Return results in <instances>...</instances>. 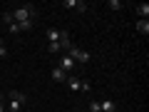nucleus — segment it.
Instances as JSON below:
<instances>
[{
  "mask_svg": "<svg viewBox=\"0 0 149 112\" xmlns=\"http://www.w3.org/2000/svg\"><path fill=\"white\" fill-rule=\"evenodd\" d=\"M107 8H109V10H122L124 3H122V0H109V3H107Z\"/></svg>",
  "mask_w": 149,
  "mask_h": 112,
  "instance_id": "f8f14e48",
  "label": "nucleus"
},
{
  "mask_svg": "<svg viewBox=\"0 0 149 112\" xmlns=\"http://www.w3.org/2000/svg\"><path fill=\"white\" fill-rule=\"evenodd\" d=\"M60 50H65V45L62 43H47V52H60Z\"/></svg>",
  "mask_w": 149,
  "mask_h": 112,
  "instance_id": "9b49d317",
  "label": "nucleus"
},
{
  "mask_svg": "<svg viewBox=\"0 0 149 112\" xmlns=\"http://www.w3.org/2000/svg\"><path fill=\"white\" fill-rule=\"evenodd\" d=\"M8 32H13V35L20 32V25H17V22H10V25H8Z\"/></svg>",
  "mask_w": 149,
  "mask_h": 112,
  "instance_id": "dca6fc26",
  "label": "nucleus"
},
{
  "mask_svg": "<svg viewBox=\"0 0 149 112\" xmlns=\"http://www.w3.org/2000/svg\"><path fill=\"white\" fill-rule=\"evenodd\" d=\"M137 32L147 37L149 35V20H137Z\"/></svg>",
  "mask_w": 149,
  "mask_h": 112,
  "instance_id": "6e6552de",
  "label": "nucleus"
},
{
  "mask_svg": "<svg viewBox=\"0 0 149 112\" xmlns=\"http://www.w3.org/2000/svg\"><path fill=\"white\" fill-rule=\"evenodd\" d=\"M3 57H8V48H5V45L0 48V60H3Z\"/></svg>",
  "mask_w": 149,
  "mask_h": 112,
  "instance_id": "a211bd4d",
  "label": "nucleus"
},
{
  "mask_svg": "<svg viewBox=\"0 0 149 112\" xmlns=\"http://www.w3.org/2000/svg\"><path fill=\"white\" fill-rule=\"evenodd\" d=\"M65 52H67L70 57L74 60V65H87V62H90V60H92V55L87 52V50H80V48H77V45H70V48L65 50Z\"/></svg>",
  "mask_w": 149,
  "mask_h": 112,
  "instance_id": "f257e3e1",
  "label": "nucleus"
},
{
  "mask_svg": "<svg viewBox=\"0 0 149 112\" xmlns=\"http://www.w3.org/2000/svg\"><path fill=\"white\" fill-rule=\"evenodd\" d=\"M87 110H90V112H102V107H100V102H97V100H92L90 105H87Z\"/></svg>",
  "mask_w": 149,
  "mask_h": 112,
  "instance_id": "ddd939ff",
  "label": "nucleus"
},
{
  "mask_svg": "<svg viewBox=\"0 0 149 112\" xmlns=\"http://www.w3.org/2000/svg\"><path fill=\"white\" fill-rule=\"evenodd\" d=\"M8 100H13V102H17V105H22V107H25V102H27V95H25V92H20V90H10Z\"/></svg>",
  "mask_w": 149,
  "mask_h": 112,
  "instance_id": "423d86ee",
  "label": "nucleus"
},
{
  "mask_svg": "<svg viewBox=\"0 0 149 112\" xmlns=\"http://www.w3.org/2000/svg\"><path fill=\"white\" fill-rule=\"evenodd\" d=\"M65 85H67V90H72V92H82V80H80V77H74V75H67Z\"/></svg>",
  "mask_w": 149,
  "mask_h": 112,
  "instance_id": "7ed1b4c3",
  "label": "nucleus"
},
{
  "mask_svg": "<svg viewBox=\"0 0 149 112\" xmlns=\"http://www.w3.org/2000/svg\"><path fill=\"white\" fill-rule=\"evenodd\" d=\"M0 112H8V110H5V105H3V102H0Z\"/></svg>",
  "mask_w": 149,
  "mask_h": 112,
  "instance_id": "6ab92c4d",
  "label": "nucleus"
},
{
  "mask_svg": "<svg viewBox=\"0 0 149 112\" xmlns=\"http://www.w3.org/2000/svg\"><path fill=\"white\" fill-rule=\"evenodd\" d=\"M52 80L55 82H65L67 80V72H62L60 67H52Z\"/></svg>",
  "mask_w": 149,
  "mask_h": 112,
  "instance_id": "1a4fd4ad",
  "label": "nucleus"
},
{
  "mask_svg": "<svg viewBox=\"0 0 149 112\" xmlns=\"http://www.w3.org/2000/svg\"><path fill=\"white\" fill-rule=\"evenodd\" d=\"M137 15H139V20H147V18H149V5H147V3L137 5Z\"/></svg>",
  "mask_w": 149,
  "mask_h": 112,
  "instance_id": "9d476101",
  "label": "nucleus"
},
{
  "mask_svg": "<svg viewBox=\"0 0 149 112\" xmlns=\"http://www.w3.org/2000/svg\"><path fill=\"white\" fill-rule=\"evenodd\" d=\"M13 20H15V22L35 20V8H32V5H22V8H17V10H13Z\"/></svg>",
  "mask_w": 149,
  "mask_h": 112,
  "instance_id": "f03ea898",
  "label": "nucleus"
},
{
  "mask_svg": "<svg viewBox=\"0 0 149 112\" xmlns=\"http://www.w3.org/2000/svg\"><path fill=\"white\" fill-rule=\"evenodd\" d=\"M62 5L70 8V10H80V13L87 10V3H82V0H62Z\"/></svg>",
  "mask_w": 149,
  "mask_h": 112,
  "instance_id": "39448f33",
  "label": "nucleus"
},
{
  "mask_svg": "<svg viewBox=\"0 0 149 112\" xmlns=\"http://www.w3.org/2000/svg\"><path fill=\"white\" fill-rule=\"evenodd\" d=\"M57 67H60V70H62V72H70V70H74V60H72V57H70V55H67V52H65V55H62V57H60V65H57Z\"/></svg>",
  "mask_w": 149,
  "mask_h": 112,
  "instance_id": "20e7f679",
  "label": "nucleus"
},
{
  "mask_svg": "<svg viewBox=\"0 0 149 112\" xmlns=\"http://www.w3.org/2000/svg\"><path fill=\"white\" fill-rule=\"evenodd\" d=\"M3 22H5V25H10V22H15V20H13V13H3Z\"/></svg>",
  "mask_w": 149,
  "mask_h": 112,
  "instance_id": "2eb2a0df",
  "label": "nucleus"
},
{
  "mask_svg": "<svg viewBox=\"0 0 149 112\" xmlns=\"http://www.w3.org/2000/svg\"><path fill=\"white\" fill-rule=\"evenodd\" d=\"M100 107H102V112H117V102H114V100H104V102H100Z\"/></svg>",
  "mask_w": 149,
  "mask_h": 112,
  "instance_id": "0eeeda50",
  "label": "nucleus"
},
{
  "mask_svg": "<svg viewBox=\"0 0 149 112\" xmlns=\"http://www.w3.org/2000/svg\"><path fill=\"white\" fill-rule=\"evenodd\" d=\"M17 25H20V32H22V30H32L35 20H27V22H17Z\"/></svg>",
  "mask_w": 149,
  "mask_h": 112,
  "instance_id": "4468645a",
  "label": "nucleus"
},
{
  "mask_svg": "<svg viewBox=\"0 0 149 112\" xmlns=\"http://www.w3.org/2000/svg\"><path fill=\"white\" fill-rule=\"evenodd\" d=\"M92 90V87H90V82H87V80H82V92H90Z\"/></svg>",
  "mask_w": 149,
  "mask_h": 112,
  "instance_id": "f3484780",
  "label": "nucleus"
},
{
  "mask_svg": "<svg viewBox=\"0 0 149 112\" xmlns=\"http://www.w3.org/2000/svg\"><path fill=\"white\" fill-rule=\"evenodd\" d=\"M3 45H5V43H3V40H0V48H3Z\"/></svg>",
  "mask_w": 149,
  "mask_h": 112,
  "instance_id": "aec40b11",
  "label": "nucleus"
}]
</instances>
